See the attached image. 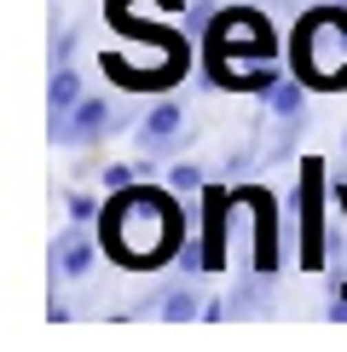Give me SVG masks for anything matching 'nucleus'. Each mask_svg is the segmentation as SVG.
Wrapping results in <instances>:
<instances>
[{
    "mask_svg": "<svg viewBox=\"0 0 347 352\" xmlns=\"http://www.w3.org/2000/svg\"><path fill=\"white\" fill-rule=\"evenodd\" d=\"M98 243H105V260L127 272H162L168 260H180L185 248V208L168 185H127L105 197V214H98Z\"/></svg>",
    "mask_w": 347,
    "mask_h": 352,
    "instance_id": "1",
    "label": "nucleus"
},
{
    "mask_svg": "<svg viewBox=\"0 0 347 352\" xmlns=\"http://www.w3.org/2000/svg\"><path fill=\"white\" fill-rule=\"evenodd\" d=\"M289 69L313 93H347V6L318 0L289 29Z\"/></svg>",
    "mask_w": 347,
    "mask_h": 352,
    "instance_id": "2",
    "label": "nucleus"
},
{
    "mask_svg": "<svg viewBox=\"0 0 347 352\" xmlns=\"http://www.w3.org/2000/svg\"><path fill=\"white\" fill-rule=\"evenodd\" d=\"M134 122H139V116H122V110H116V98L87 93L76 110H64V116H52V122H47V139L58 144V151H93V144L116 139L122 127L134 133Z\"/></svg>",
    "mask_w": 347,
    "mask_h": 352,
    "instance_id": "3",
    "label": "nucleus"
},
{
    "mask_svg": "<svg viewBox=\"0 0 347 352\" xmlns=\"http://www.w3.org/2000/svg\"><path fill=\"white\" fill-rule=\"evenodd\" d=\"M185 139H191V110H185L180 98H151V104L139 110V122H134V144H139V156L162 162V156H174Z\"/></svg>",
    "mask_w": 347,
    "mask_h": 352,
    "instance_id": "4",
    "label": "nucleus"
},
{
    "mask_svg": "<svg viewBox=\"0 0 347 352\" xmlns=\"http://www.w3.org/2000/svg\"><path fill=\"white\" fill-rule=\"evenodd\" d=\"M98 254H105V243H98V226H81V219H70V226L52 237V272H58V277H70V283H81V277L98 266Z\"/></svg>",
    "mask_w": 347,
    "mask_h": 352,
    "instance_id": "5",
    "label": "nucleus"
},
{
    "mask_svg": "<svg viewBox=\"0 0 347 352\" xmlns=\"http://www.w3.org/2000/svg\"><path fill=\"white\" fill-rule=\"evenodd\" d=\"M318 197H324V173H318V162H307V173H301V260L307 266H318V243H324V231H318Z\"/></svg>",
    "mask_w": 347,
    "mask_h": 352,
    "instance_id": "6",
    "label": "nucleus"
},
{
    "mask_svg": "<svg viewBox=\"0 0 347 352\" xmlns=\"http://www.w3.org/2000/svg\"><path fill=\"white\" fill-rule=\"evenodd\" d=\"M202 306H209V300H202V289L191 283V277H185V283H168L162 295H156V306H151V312L162 318V324H197V318H202Z\"/></svg>",
    "mask_w": 347,
    "mask_h": 352,
    "instance_id": "7",
    "label": "nucleus"
},
{
    "mask_svg": "<svg viewBox=\"0 0 347 352\" xmlns=\"http://www.w3.org/2000/svg\"><path fill=\"white\" fill-rule=\"evenodd\" d=\"M307 98H313V87L295 69H284L272 81V93H266V110H272V122H295V116H307Z\"/></svg>",
    "mask_w": 347,
    "mask_h": 352,
    "instance_id": "8",
    "label": "nucleus"
},
{
    "mask_svg": "<svg viewBox=\"0 0 347 352\" xmlns=\"http://www.w3.org/2000/svg\"><path fill=\"white\" fill-rule=\"evenodd\" d=\"M87 98V87H81V69L76 64H52V76H47V116H64V110H76Z\"/></svg>",
    "mask_w": 347,
    "mask_h": 352,
    "instance_id": "9",
    "label": "nucleus"
},
{
    "mask_svg": "<svg viewBox=\"0 0 347 352\" xmlns=\"http://www.w3.org/2000/svg\"><path fill=\"white\" fill-rule=\"evenodd\" d=\"M162 185H168L180 202H197L202 190H209V168H202V162H168V168H162Z\"/></svg>",
    "mask_w": 347,
    "mask_h": 352,
    "instance_id": "10",
    "label": "nucleus"
},
{
    "mask_svg": "<svg viewBox=\"0 0 347 352\" xmlns=\"http://www.w3.org/2000/svg\"><path fill=\"white\" fill-rule=\"evenodd\" d=\"M272 295V272L260 266V272H243L238 277V289H231V318H243V312H260Z\"/></svg>",
    "mask_w": 347,
    "mask_h": 352,
    "instance_id": "11",
    "label": "nucleus"
},
{
    "mask_svg": "<svg viewBox=\"0 0 347 352\" xmlns=\"http://www.w3.org/2000/svg\"><path fill=\"white\" fill-rule=\"evenodd\" d=\"M64 208H70V219H81V226H98V214H105V197H93V190H70Z\"/></svg>",
    "mask_w": 347,
    "mask_h": 352,
    "instance_id": "12",
    "label": "nucleus"
},
{
    "mask_svg": "<svg viewBox=\"0 0 347 352\" xmlns=\"http://www.w3.org/2000/svg\"><path fill=\"white\" fill-rule=\"evenodd\" d=\"M139 179H145V168H139V162H105V197H110V190L139 185Z\"/></svg>",
    "mask_w": 347,
    "mask_h": 352,
    "instance_id": "13",
    "label": "nucleus"
},
{
    "mask_svg": "<svg viewBox=\"0 0 347 352\" xmlns=\"http://www.w3.org/2000/svg\"><path fill=\"white\" fill-rule=\"evenodd\" d=\"M76 58V29H58L52 35V64H70Z\"/></svg>",
    "mask_w": 347,
    "mask_h": 352,
    "instance_id": "14",
    "label": "nucleus"
},
{
    "mask_svg": "<svg viewBox=\"0 0 347 352\" xmlns=\"http://www.w3.org/2000/svg\"><path fill=\"white\" fill-rule=\"evenodd\" d=\"M214 12H220V0H191V23H197V35L214 23Z\"/></svg>",
    "mask_w": 347,
    "mask_h": 352,
    "instance_id": "15",
    "label": "nucleus"
},
{
    "mask_svg": "<svg viewBox=\"0 0 347 352\" xmlns=\"http://www.w3.org/2000/svg\"><path fill=\"white\" fill-rule=\"evenodd\" d=\"M226 318H231L226 300H209V306H202V324H226Z\"/></svg>",
    "mask_w": 347,
    "mask_h": 352,
    "instance_id": "16",
    "label": "nucleus"
},
{
    "mask_svg": "<svg viewBox=\"0 0 347 352\" xmlns=\"http://www.w3.org/2000/svg\"><path fill=\"white\" fill-rule=\"evenodd\" d=\"M324 318H330V324H347V289H336V300H330Z\"/></svg>",
    "mask_w": 347,
    "mask_h": 352,
    "instance_id": "17",
    "label": "nucleus"
},
{
    "mask_svg": "<svg viewBox=\"0 0 347 352\" xmlns=\"http://www.w3.org/2000/svg\"><path fill=\"white\" fill-rule=\"evenodd\" d=\"M341 156H347V133H341Z\"/></svg>",
    "mask_w": 347,
    "mask_h": 352,
    "instance_id": "18",
    "label": "nucleus"
},
{
    "mask_svg": "<svg viewBox=\"0 0 347 352\" xmlns=\"http://www.w3.org/2000/svg\"><path fill=\"white\" fill-rule=\"evenodd\" d=\"M336 6H347V0H336Z\"/></svg>",
    "mask_w": 347,
    "mask_h": 352,
    "instance_id": "19",
    "label": "nucleus"
}]
</instances>
